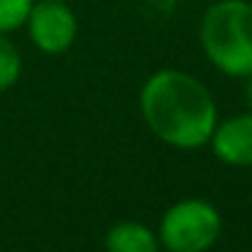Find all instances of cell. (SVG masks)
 I'll return each instance as SVG.
<instances>
[{
    "instance_id": "9c48e42d",
    "label": "cell",
    "mask_w": 252,
    "mask_h": 252,
    "mask_svg": "<svg viewBox=\"0 0 252 252\" xmlns=\"http://www.w3.org/2000/svg\"><path fill=\"white\" fill-rule=\"evenodd\" d=\"M247 93H250V106H252V73H250V87H247Z\"/></svg>"
},
{
    "instance_id": "8992f818",
    "label": "cell",
    "mask_w": 252,
    "mask_h": 252,
    "mask_svg": "<svg viewBox=\"0 0 252 252\" xmlns=\"http://www.w3.org/2000/svg\"><path fill=\"white\" fill-rule=\"evenodd\" d=\"M109 252H158L155 233L141 222H117L106 236Z\"/></svg>"
},
{
    "instance_id": "52a82bcc",
    "label": "cell",
    "mask_w": 252,
    "mask_h": 252,
    "mask_svg": "<svg viewBox=\"0 0 252 252\" xmlns=\"http://www.w3.org/2000/svg\"><path fill=\"white\" fill-rule=\"evenodd\" d=\"M22 71V60H19V52L8 44L3 35H0V93L8 90L14 82L19 79Z\"/></svg>"
},
{
    "instance_id": "6da1fadb",
    "label": "cell",
    "mask_w": 252,
    "mask_h": 252,
    "mask_svg": "<svg viewBox=\"0 0 252 252\" xmlns=\"http://www.w3.org/2000/svg\"><path fill=\"white\" fill-rule=\"evenodd\" d=\"M141 114L160 141L179 149L206 144L217 127L209 90L182 71H160L144 84Z\"/></svg>"
},
{
    "instance_id": "3957f363",
    "label": "cell",
    "mask_w": 252,
    "mask_h": 252,
    "mask_svg": "<svg viewBox=\"0 0 252 252\" xmlns=\"http://www.w3.org/2000/svg\"><path fill=\"white\" fill-rule=\"evenodd\" d=\"M220 236V212L209 201H179L163 214L160 241L171 252H203Z\"/></svg>"
},
{
    "instance_id": "7a4b0ae2",
    "label": "cell",
    "mask_w": 252,
    "mask_h": 252,
    "mask_svg": "<svg viewBox=\"0 0 252 252\" xmlns=\"http://www.w3.org/2000/svg\"><path fill=\"white\" fill-rule=\"evenodd\" d=\"M201 44L206 57L228 76L252 73V3L222 0L201 22Z\"/></svg>"
},
{
    "instance_id": "277c9868",
    "label": "cell",
    "mask_w": 252,
    "mask_h": 252,
    "mask_svg": "<svg viewBox=\"0 0 252 252\" xmlns=\"http://www.w3.org/2000/svg\"><path fill=\"white\" fill-rule=\"evenodd\" d=\"M28 22H30L33 44L46 55H60L76 38V17L71 14L68 6H63L60 0L33 3Z\"/></svg>"
},
{
    "instance_id": "5b68a950",
    "label": "cell",
    "mask_w": 252,
    "mask_h": 252,
    "mask_svg": "<svg viewBox=\"0 0 252 252\" xmlns=\"http://www.w3.org/2000/svg\"><path fill=\"white\" fill-rule=\"evenodd\" d=\"M212 147L222 163L228 165H252V114L233 117L214 127Z\"/></svg>"
},
{
    "instance_id": "ba28073f",
    "label": "cell",
    "mask_w": 252,
    "mask_h": 252,
    "mask_svg": "<svg viewBox=\"0 0 252 252\" xmlns=\"http://www.w3.org/2000/svg\"><path fill=\"white\" fill-rule=\"evenodd\" d=\"M30 8H33V0H0V33H8L28 22Z\"/></svg>"
}]
</instances>
